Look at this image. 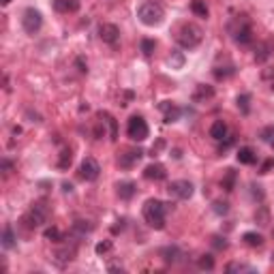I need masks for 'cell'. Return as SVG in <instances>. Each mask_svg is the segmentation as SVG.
I'll return each instance as SVG.
<instances>
[{
    "mask_svg": "<svg viewBox=\"0 0 274 274\" xmlns=\"http://www.w3.org/2000/svg\"><path fill=\"white\" fill-rule=\"evenodd\" d=\"M174 208V203H167V201H161L152 197L144 203V221L148 223L152 229H165V217L167 212Z\"/></svg>",
    "mask_w": 274,
    "mask_h": 274,
    "instance_id": "obj_1",
    "label": "cell"
},
{
    "mask_svg": "<svg viewBox=\"0 0 274 274\" xmlns=\"http://www.w3.org/2000/svg\"><path fill=\"white\" fill-rule=\"evenodd\" d=\"M229 34L234 39V43L240 45V48L250 45L253 43V26H250V20L247 15H236V20L229 22Z\"/></svg>",
    "mask_w": 274,
    "mask_h": 274,
    "instance_id": "obj_2",
    "label": "cell"
},
{
    "mask_svg": "<svg viewBox=\"0 0 274 274\" xmlns=\"http://www.w3.org/2000/svg\"><path fill=\"white\" fill-rule=\"evenodd\" d=\"M137 17L139 22H142L144 26H161L163 20H165V11L159 2H154V0H146L137 7Z\"/></svg>",
    "mask_w": 274,
    "mask_h": 274,
    "instance_id": "obj_3",
    "label": "cell"
},
{
    "mask_svg": "<svg viewBox=\"0 0 274 274\" xmlns=\"http://www.w3.org/2000/svg\"><path fill=\"white\" fill-rule=\"evenodd\" d=\"M176 41H178L180 48L195 50L203 41V30L197 24H193V22H186V24L180 26V30L176 32Z\"/></svg>",
    "mask_w": 274,
    "mask_h": 274,
    "instance_id": "obj_4",
    "label": "cell"
},
{
    "mask_svg": "<svg viewBox=\"0 0 274 274\" xmlns=\"http://www.w3.org/2000/svg\"><path fill=\"white\" fill-rule=\"evenodd\" d=\"M48 219H50V206L45 201H34L30 210L24 214L22 223H24L28 229H37V227H43L48 223Z\"/></svg>",
    "mask_w": 274,
    "mask_h": 274,
    "instance_id": "obj_5",
    "label": "cell"
},
{
    "mask_svg": "<svg viewBox=\"0 0 274 274\" xmlns=\"http://www.w3.org/2000/svg\"><path fill=\"white\" fill-rule=\"evenodd\" d=\"M126 135H129L133 142H146L148 135H150L148 122H146L142 116H131L129 125H126Z\"/></svg>",
    "mask_w": 274,
    "mask_h": 274,
    "instance_id": "obj_6",
    "label": "cell"
},
{
    "mask_svg": "<svg viewBox=\"0 0 274 274\" xmlns=\"http://www.w3.org/2000/svg\"><path fill=\"white\" fill-rule=\"evenodd\" d=\"M41 26H43V15H41V11L34 7H28L24 11V15H22V28H24V32L37 34L41 30Z\"/></svg>",
    "mask_w": 274,
    "mask_h": 274,
    "instance_id": "obj_7",
    "label": "cell"
},
{
    "mask_svg": "<svg viewBox=\"0 0 274 274\" xmlns=\"http://www.w3.org/2000/svg\"><path fill=\"white\" fill-rule=\"evenodd\" d=\"M167 193L174 199H191L195 193V186L189 180H174V182L167 184Z\"/></svg>",
    "mask_w": 274,
    "mask_h": 274,
    "instance_id": "obj_8",
    "label": "cell"
},
{
    "mask_svg": "<svg viewBox=\"0 0 274 274\" xmlns=\"http://www.w3.org/2000/svg\"><path fill=\"white\" fill-rule=\"evenodd\" d=\"M99 176H101V165H99V161L92 159V156H86L79 165V178L86 180V182H95Z\"/></svg>",
    "mask_w": 274,
    "mask_h": 274,
    "instance_id": "obj_9",
    "label": "cell"
},
{
    "mask_svg": "<svg viewBox=\"0 0 274 274\" xmlns=\"http://www.w3.org/2000/svg\"><path fill=\"white\" fill-rule=\"evenodd\" d=\"M142 156H144V150L129 148V150H122V152L118 154V161H116V163H118L120 170H133V167L142 161Z\"/></svg>",
    "mask_w": 274,
    "mask_h": 274,
    "instance_id": "obj_10",
    "label": "cell"
},
{
    "mask_svg": "<svg viewBox=\"0 0 274 274\" xmlns=\"http://www.w3.org/2000/svg\"><path fill=\"white\" fill-rule=\"evenodd\" d=\"M99 39L107 45H118L120 41V28L116 24H101L99 26Z\"/></svg>",
    "mask_w": 274,
    "mask_h": 274,
    "instance_id": "obj_11",
    "label": "cell"
},
{
    "mask_svg": "<svg viewBox=\"0 0 274 274\" xmlns=\"http://www.w3.org/2000/svg\"><path fill=\"white\" fill-rule=\"evenodd\" d=\"M272 54H274V43L270 39H268V41H259V43L255 45V62H257V65H264V62Z\"/></svg>",
    "mask_w": 274,
    "mask_h": 274,
    "instance_id": "obj_12",
    "label": "cell"
},
{
    "mask_svg": "<svg viewBox=\"0 0 274 274\" xmlns=\"http://www.w3.org/2000/svg\"><path fill=\"white\" fill-rule=\"evenodd\" d=\"M144 178L152 180V182H163V180L167 178L165 165H161V163H150V165L144 170Z\"/></svg>",
    "mask_w": 274,
    "mask_h": 274,
    "instance_id": "obj_13",
    "label": "cell"
},
{
    "mask_svg": "<svg viewBox=\"0 0 274 274\" xmlns=\"http://www.w3.org/2000/svg\"><path fill=\"white\" fill-rule=\"evenodd\" d=\"M159 109L163 114H165V122L167 125H172V122H178L180 116H182V109L178 107V105H174L172 101H163L159 103Z\"/></svg>",
    "mask_w": 274,
    "mask_h": 274,
    "instance_id": "obj_14",
    "label": "cell"
},
{
    "mask_svg": "<svg viewBox=\"0 0 274 274\" xmlns=\"http://www.w3.org/2000/svg\"><path fill=\"white\" fill-rule=\"evenodd\" d=\"M212 97H214V88H212V86H208V84H197L195 90H193V95H191L193 103H206Z\"/></svg>",
    "mask_w": 274,
    "mask_h": 274,
    "instance_id": "obj_15",
    "label": "cell"
},
{
    "mask_svg": "<svg viewBox=\"0 0 274 274\" xmlns=\"http://www.w3.org/2000/svg\"><path fill=\"white\" fill-rule=\"evenodd\" d=\"M116 193H118V197L120 199H125V201H129V199H133V195L137 193V186H135V182H118L116 184Z\"/></svg>",
    "mask_w": 274,
    "mask_h": 274,
    "instance_id": "obj_16",
    "label": "cell"
},
{
    "mask_svg": "<svg viewBox=\"0 0 274 274\" xmlns=\"http://www.w3.org/2000/svg\"><path fill=\"white\" fill-rule=\"evenodd\" d=\"M54 11L58 13H75L79 11V0H54Z\"/></svg>",
    "mask_w": 274,
    "mask_h": 274,
    "instance_id": "obj_17",
    "label": "cell"
},
{
    "mask_svg": "<svg viewBox=\"0 0 274 274\" xmlns=\"http://www.w3.org/2000/svg\"><path fill=\"white\" fill-rule=\"evenodd\" d=\"M99 120L105 122V125L109 126V139L116 142V139H118V122H116V118L112 114H107V112H99Z\"/></svg>",
    "mask_w": 274,
    "mask_h": 274,
    "instance_id": "obj_18",
    "label": "cell"
},
{
    "mask_svg": "<svg viewBox=\"0 0 274 274\" xmlns=\"http://www.w3.org/2000/svg\"><path fill=\"white\" fill-rule=\"evenodd\" d=\"M210 137L214 139V142H223L227 137V125L223 120H214L212 126H210Z\"/></svg>",
    "mask_w": 274,
    "mask_h": 274,
    "instance_id": "obj_19",
    "label": "cell"
},
{
    "mask_svg": "<svg viewBox=\"0 0 274 274\" xmlns=\"http://www.w3.org/2000/svg\"><path fill=\"white\" fill-rule=\"evenodd\" d=\"M236 159H238V163H242V165H253V163L257 161V154L253 152V148L242 146V148L236 152Z\"/></svg>",
    "mask_w": 274,
    "mask_h": 274,
    "instance_id": "obj_20",
    "label": "cell"
},
{
    "mask_svg": "<svg viewBox=\"0 0 274 274\" xmlns=\"http://www.w3.org/2000/svg\"><path fill=\"white\" fill-rule=\"evenodd\" d=\"M161 257L165 259V264H178L180 257H182V250L178 247H165L161 249Z\"/></svg>",
    "mask_w": 274,
    "mask_h": 274,
    "instance_id": "obj_21",
    "label": "cell"
},
{
    "mask_svg": "<svg viewBox=\"0 0 274 274\" xmlns=\"http://www.w3.org/2000/svg\"><path fill=\"white\" fill-rule=\"evenodd\" d=\"M2 249H7V250H11V249H15V240H17V236H15V231H13V227L11 225H4V229H2Z\"/></svg>",
    "mask_w": 274,
    "mask_h": 274,
    "instance_id": "obj_22",
    "label": "cell"
},
{
    "mask_svg": "<svg viewBox=\"0 0 274 274\" xmlns=\"http://www.w3.org/2000/svg\"><path fill=\"white\" fill-rule=\"evenodd\" d=\"M242 242L247 244V247H253V249H259V247H264V236L257 234V231H247V234L242 236Z\"/></svg>",
    "mask_w": 274,
    "mask_h": 274,
    "instance_id": "obj_23",
    "label": "cell"
},
{
    "mask_svg": "<svg viewBox=\"0 0 274 274\" xmlns=\"http://www.w3.org/2000/svg\"><path fill=\"white\" fill-rule=\"evenodd\" d=\"M236 180H238V174L234 170H227L223 180H221V189L227 191V193H231V191L236 189Z\"/></svg>",
    "mask_w": 274,
    "mask_h": 274,
    "instance_id": "obj_24",
    "label": "cell"
},
{
    "mask_svg": "<svg viewBox=\"0 0 274 274\" xmlns=\"http://www.w3.org/2000/svg\"><path fill=\"white\" fill-rule=\"evenodd\" d=\"M92 231V225H88V221H75L73 223V229H71V236L75 238H84L86 234Z\"/></svg>",
    "mask_w": 274,
    "mask_h": 274,
    "instance_id": "obj_25",
    "label": "cell"
},
{
    "mask_svg": "<svg viewBox=\"0 0 274 274\" xmlns=\"http://www.w3.org/2000/svg\"><path fill=\"white\" fill-rule=\"evenodd\" d=\"M154 50H156V41H154V39H148V37H146V39L139 41V51H142L146 58L152 56Z\"/></svg>",
    "mask_w": 274,
    "mask_h": 274,
    "instance_id": "obj_26",
    "label": "cell"
},
{
    "mask_svg": "<svg viewBox=\"0 0 274 274\" xmlns=\"http://www.w3.org/2000/svg\"><path fill=\"white\" fill-rule=\"evenodd\" d=\"M43 238L50 240V242H56V244H60L62 240H65V236H62V231L58 229V227H48V229L43 231Z\"/></svg>",
    "mask_w": 274,
    "mask_h": 274,
    "instance_id": "obj_27",
    "label": "cell"
},
{
    "mask_svg": "<svg viewBox=\"0 0 274 274\" xmlns=\"http://www.w3.org/2000/svg\"><path fill=\"white\" fill-rule=\"evenodd\" d=\"M214 77L217 79H227L231 75H236V67L234 65H227V67H214Z\"/></svg>",
    "mask_w": 274,
    "mask_h": 274,
    "instance_id": "obj_28",
    "label": "cell"
},
{
    "mask_svg": "<svg viewBox=\"0 0 274 274\" xmlns=\"http://www.w3.org/2000/svg\"><path fill=\"white\" fill-rule=\"evenodd\" d=\"M236 105H238V109L247 116L250 112V95H247V92H242V95H238L236 99Z\"/></svg>",
    "mask_w": 274,
    "mask_h": 274,
    "instance_id": "obj_29",
    "label": "cell"
},
{
    "mask_svg": "<svg viewBox=\"0 0 274 274\" xmlns=\"http://www.w3.org/2000/svg\"><path fill=\"white\" fill-rule=\"evenodd\" d=\"M170 65H172V69H182L184 67V54H182V51H180V50H172Z\"/></svg>",
    "mask_w": 274,
    "mask_h": 274,
    "instance_id": "obj_30",
    "label": "cell"
},
{
    "mask_svg": "<svg viewBox=\"0 0 274 274\" xmlns=\"http://www.w3.org/2000/svg\"><path fill=\"white\" fill-rule=\"evenodd\" d=\"M259 137H261V142H264V144H268V146H272V148H274V125L264 126L261 133H259Z\"/></svg>",
    "mask_w": 274,
    "mask_h": 274,
    "instance_id": "obj_31",
    "label": "cell"
},
{
    "mask_svg": "<svg viewBox=\"0 0 274 274\" xmlns=\"http://www.w3.org/2000/svg\"><path fill=\"white\" fill-rule=\"evenodd\" d=\"M261 81H264L270 90H274V67L261 69Z\"/></svg>",
    "mask_w": 274,
    "mask_h": 274,
    "instance_id": "obj_32",
    "label": "cell"
},
{
    "mask_svg": "<svg viewBox=\"0 0 274 274\" xmlns=\"http://www.w3.org/2000/svg\"><path fill=\"white\" fill-rule=\"evenodd\" d=\"M191 11H193L197 17H208V7L203 0H193V2H191Z\"/></svg>",
    "mask_w": 274,
    "mask_h": 274,
    "instance_id": "obj_33",
    "label": "cell"
},
{
    "mask_svg": "<svg viewBox=\"0 0 274 274\" xmlns=\"http://www.w3.org/2000/svg\"><path fill=\"white\" fill-rule=\"evenodd\" d=\"M71 161H73L71 148H65V150L60 152V161H58V167H60V170H69V167H71Z\"/></svg>",
    "mask_w": 274,
    "mask_h": 274,
    "instance_id": "obj_34",
    "label": "cell"
},
{
    "mask_svg": "<svg viewBox=\"0 0 274 274\" xmlns=\"http://www.w3.org/2000/svg\"><path fill=\"white\" fill-rule=\"evenodd\" d=\"M197 266H199V270H214V257L212 255H201L199 259H197Z\"/></svg>",
    "mask_w": 274,
    "mask_h": 274,
    "instance_id": "obj_35",
    "label": "cell"
},
{
    "mask_svg": "<svg viewBox=\"0 0 274 274\" xmlns=\"http://www.w3.org/2000/svg\"><path fill=\"white\" fill-rule=\"evenodd\" d=\"M225 270L227 272H255V268L247 266V264H238V261H231V264H227Z\"/></svg>",
    "mask_w": 274,
    "mask_h": 274,
    "instance_id": "obj_36",
    "label": "cell"
},
{
    "mask_svg": "<svg viewBox=\"0 0 274 274\" xmlns=\"http://www.w3.org/2000/svg\"><path fill=\"white\" fill-rule=\"evenodd\" d=\"M212 210H214V214L223 217V214L229 212V203H227V201H214L212 203Z\"/></svg>",
    "mask_w": 274,
    "mask_h": 274,
    "instance_id": "obj_37",
    "label": "cell"
},
{
    "mask_svg": "<svg viewBox=\"0 0 274 274\" xmlns=\"http://www.w3.org/2000/svg\"><path fill=\"white\" fill-rule=\"evenodd\" d=\"M95 250H97V255L109 253V250H112V240H103V242H99L97 247H95Z\"/></svg>",
    "mask_w": 274,
    "mask_h": 274,
    "instance_id": "obj_38",
    "label": "cell"
},
{
    "mask_svg": "<svg viewBox=\"0 0 274 274\" xmlns=\"http://www.w3.org/2000/svg\"><path fill=\"white\" fill-rule=\"evenodd\" d=\"M212 247L217 249V250H225L227 247H229V242H227L225 238H221V236H214L212 238Z\"/></svg>",
    "mask_w": 274,
    "mask_h": 274,
    "instance_id": "obj_39",
    "label": "cell"
},
{
    "mask_svg": "<svg viewBox=\"0 0 274 274\" xmlns=\"http://www.w3.org/2000/svg\"><path fill=\"white\" fill-rule=\"evenodd\" d=\"M0 170H2L4 176H9L11 170H13V163H11L9 159H2V161H0Z\"/></svg>",
    "mask_w": 274,
    "mask_h": 274,
    "instance_id": "obj_40",
    "label": "cell"
},
{
    "mask_svg": "<svg viewBox=\"0 0 274 274\" xmlns=\"http://www.w3.org/2000/svg\"><path fill=\"white\" fill-rule=\"evenodd\" d=\"M234 142H236V139H234V137H225V142H223V144H221V148H219V152H221V154H223V152H227V150H229V148H231V146H234Z\"/></svg>",
    "mask_w": 274,
    "mask_h": 274,
    "instance_id": "obj_41",
    "label": "cell"
},
{
    "mask_svg": "<svg viewBox=\"0 0 274 274\" xmlns=\"http://www.w3.org/2000/svg\"><path fill=\"white\" fill-rule=\"evenodd\" d=\"M250 189H253V197L255 199H264V191H261V186L259 184H250Z\"/></svg>",
    "mask_w": 274,
    "mask_h": 274,
    "instance_id": "obj_42",
    "label": "cell"
},
{
    "mask_svg": "<svg viewBox=\"0 0 274 274\" xmlns=\"http://www.w3.org/2000/svg\"><path fill=\"white\" fill-rule=\"evenodd\" d=\"M255 219L259 221V225H268V210H259V212L255 214Z\"/></svg>",
    "mask_w": 274,
    "mask_h": 274,
    "instance_id": "obj_43",
    "label": "cell"
},
{
    "mask_svg": "<svg viewBox=\"0 0 274 274\" xmlns=\"http://www.w3.org/2000/svg\"><path fill=\"white\" fill-rule=\"evenodd\" d=\"M163 146H165V139H159V142H156V146H152V150H150V154L152 156H156L163 150Z\"/></svg>",
    "mask_w": 274,
    "mask_h": 274,
    "instance_id": "obj_44",
    "label": "cell"
},
{
    "mask_svg": "<svg viewBox=\"0 0 274 274\" xmlns=\"http://www.w3.org/2000/svg\"><path fill=\"white\" fill-rule=\"evenodd\" d=\"M274 165V161L272 159H268L266 163H264V165H261V170H259V174H268V172H270V167Z\"/></svg>",
    "mask_w": 274,
    "mask_h": 274,
    "instance_id": "obj_45",
    "label": "cell"
},
{
    "mask_svg": "<svg viewBox=\"0 0 274 274\" xmlns=\"http://www.w3.org/2000/svg\"><path fill=\"white\" fill-rule=\"evenodd\" d=\"M77 69L79 73H88V65L84 62V58H77Z\"/></svg>",
    "mask_w": 274,
    "mask_h": 274,
    "instance_id": "obj_46",
    "label": "cell"
},
{
    "mask_svg": "<svg viewBox=\"0 0 274 274\" xmlns=\"http://www.w3.org/2000/svg\"><path fill=\"white\" fill-rule=\"evenodd\" d=\"M62 189H65V193H71L73 186H71V184H62Z\"/></svg>",
    "mask_w": 274,
    "mask_h": 274,
    "instance_id": "obj_47",
    "label": "cell"
},
{
    "mask_svg": "<svg viewBox=\"0 0 274 274\" xmlns=\"http://www.w3.org/2000/svg\"><path fill=\"white\" fill-rule=\"evenodd\" d=\"M0 2H2V7H7V4L11 2V0H0Z\"/></svg>",
    "mask_w": 274,
    "mask_h": 274,
    "instance_id": "obj_48",
    "label": "cell"
},
{
    "mask_svg": "<svg viewBox=\"0 0 274 274\" xmlns=\"http://www.w3.org/2000/svg\"><path fill=\"white\" fill-rule=\"evenodd\" d=\"M272 264H274V250H272Z\"/></svg>",
    "mask_w": 274,
    "mask_h": 274,
    "instance_id": "obj_49",
    "label": "cell"
}]
</instances>
